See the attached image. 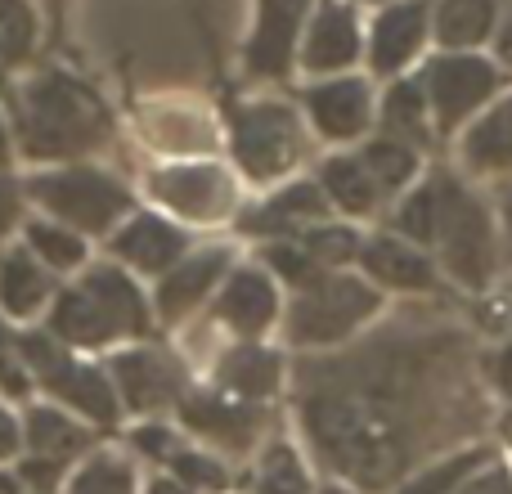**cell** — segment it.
<instances>
[{"label":"cell","mask_w":512,"mask_h":494,"mask_svg":"<svg viewBox=\"0 0 512 494\" xmlns=\"http://www.w3.org/2000/svg\"><path fill=\"white\" fill-rule=\"evenodd\" d=\"M185 432H194L198 441H207L221 454H252L261 445L265 427H270V409L252 405V400H234L225 391H194L176 405Z\"/></svg>","instance_id":"4fadbf2b"},{"label":"cell","mask_w":512,"mask_h":494,"mask_svg":"<svg viewBox=\"0 0 512 494\" xmlns=\"http://www.w3.org/2000/svg\"><path fill=\"white\" fill-rule=\"evenodd\" d=\"M23 234H27V252H32L50 274L86 270V239H81L77 230L50 221V216H36V221L23 225Z\"/></svg>","instance_id":"f546056e"},{"label":"cell","mask_w":512,"mask_h":494,"mask_svg":"<svg viewBox=\"0 0 512 494\" xmlns=\"http://www.w3.org/2000/svg\"><path fill=\"white\" fill-rule=\"evenodd\" d=\"M423 95L432 108L436 140H459L499 95H504V68L481 50H436L423 59Z\"/></svg>","instance_id":"52a82bcc"},{"label":"cell","mask_w":512,"mask_h":494,"mask_svg":"<svg viewBox=\"0 0 512 494\" xmlns=\"http://www.w3.org/2000/svg\"><path fill=\"white\" fill-rule=\"evenodd\" d=\"M301 108H306L310 131L333 149L346 144H364L378 122V86L360 72H342V77H315L301 90Z\"/></svg>","instance_id":"9c48e42d"},{"label":"cell","mask_w":512,"mask_h":494,"mask_svg":"<svg viewBox=\"0 0 512 494\" xmlns=\"http://www.w3.org/2000/svg\"><path fill=\"white\" fill-rule=\"evenodd\" d=\"M54 297V274L36 261L27 247H9L0 256V315L32 319Z\"/></svg>","instance_id":"4316f807"},{"label":"cell","mask_w":512,"mask_h":494,"mask_svg":"<svg viewBox=\"0 0 512 494\" xmlns=\"http://www.w3.org/2000/svg\"><path fill=\"white\" fill-rule=\"evenodd\" d=\"M63 9H68V0H45V14H50V32L54 36L63 32Z\"/></svg>","instance_id":"c3c4849f"},{"label":"cell","mask_w":512,"mask_h":494,"mask_svg":"<svg viewBox=\"0 0 512 494\" xmlns=\"http://www.w3.org/2000/svg\"><path fill=\"white\" fill-rule=\"evenodd\" d=\"M149 194L176 216L198 225L225 221L239 207V189L234 176L221 162H171V167L149 171Z\"/></svg>","instance_id":"7c38bea8"},{"label":"cell","mask_w":512,"mask_h":494,"mask_svg":"<svg viewBox=\"0 0 512 494\" xmlns=\"http://www.w3.org/2000/svg\"><path fill=\"white\" fill-rule=\"evenodd\" d=\"M490 59L504 68V77H512V5H508V14H504V23H499V32H495V45H490Z\"/></svg>","instance_id":"ee69618b"},{"label":"cell","mask_w":512,"mask_h":494,"mask_svg":"<svg viewBox=\"0 0 512 494\" xmlns=\"http://www.w3.org/2000/svg\"><path fill=\"white\" fill-rule=\"evenodd\" d=\"M364 63V23L351 0H315L297 45V68L315 77H342Z\"/></svg>","instance_id":"5bb4252c"},{"label":"cell","mask_w":512,"mask_h":494,"mask_svg":"<svg viewBox=\"0 0 512 494\" xmlns=\"http://www.w3.org/2000/svg\"><path fill=\"white\" fill-rule=\"evenodd\" d=\"M436 207H441V198H436V176L427 171L414 189H405V194L396 198V207H391V234H400V239H409V243H418V247L432 252Z\"/></svg>","instance_id":"1f68e13d"},{"label":"cell","mask_w":512,"mask_h":494,"mask_svg":"<svg viewBox=\"0 0 512 494\" xmlns=\"http://www.w3.org/2000/svg\"><path fill=\"white\" fill-rule=\"evenodd\" d=\"M95 445V432L77 418H68L59 405H32L23 418V450L32 459H50L59 468H68L72 459L90 454Z\"/></svg>","instance_id":"484cf974"},{"label":"cell","mask_w":512,"mask_h":494,"mask_svg":"<svg viewBox=\"0 0 512 494\" xmlns=\"http://www.w3.org/2000/svg\"><path fill=\"white\" fill-rule=\"evenodd\" d=\"M486 463H490L486 445H463V450L445 454V459H432L427 468L396 481V494H454L468 477H477Z\"/></svg>","instance_id":"f1b7e54d"},{"label":"cell","mask_w":512,"mask_h":494,"mask_svg":"<svg viewBox=\"0 0 512 494\" xmlns=\"http://www.w3.org/2000/svg\"><path fill=\"white\" fill-rule=\"evenodd\" d=\"M18 351H23V364L32 373V382H41L59 405H68L72 414H81L95 427H117L122 418V400H117V387L108 378V369L90 360H77L68 346H59L50 333H18Z\"/></svg>","instance_id":"ba28073f"},{"label":"cell","mask_w":512,"mask_h":494,"mask_svg":"<svg viewBox=\"0 0 512 494\" xmlns=\"http://www.w3.org/2000/svg\"><path fill=\"white\" fill-rule=\"evenodd\" d=\"M108 378L117 387V400L131 414H162L176 409L189 396V369L167 351V346H131L108 360Z\"/></svg>","instance_id":"30bf717a"},{"label":"cell","mask_w":512,"mask_h":494,"mask_svg":"<svg viewBox=\"0 0 512 494\" xmlns=\"http://www.w3.org/2000/svg\"><path fill=\"white\" fill-rule=\"evenodd\" d=\"M495 216H499V239H504V256H512V185L499 189Z\"/></svg>","instance_id":"f6af8a7d"},{"label":"cell","mask_w":512,"mask_h":494,"mask_svg":"<svg viewBox=\"0 0 512 494\" xmlns=\"http://www.w3.org/2000/svg\"><path fill=\"white\" fill-rule=\"evenodd\" d=\"M508 297H512V283H508Z\"/></svg>","instance_id":"f5cc1de1"},{"label":"cell","mask_w":512,"mask_h":494,"mask_svg":"<svg viewBox=\"0 0 512 494\" xmlns=\"http://www.w3.org/2000/svg\"><path fill=\"white\" fill-rule=\"evenodd\" d=\"M23 203H27V189L18 185L14 176L0 171V243L18 230V221H23Z\"/></svg>","instance_id":"ab89813d"},{"label":"cell","mask_w":512,"mask_h":494,"mask_svg":"<svg viewBox=\"0 0 512 494\" xmlns=\"http://www.w3.org/2000/svg\"><path fill=\"white\" fill-rule=\"evenodd\" d=\"M23 454V427L14 423L9 409H0V463H14Z\"/></svg>","instance_id":"7bdbcfd3"},{"label":"cell","mask_w":512,"mask_h":494,"mask_svg":"<svg viewBox=\"0 0 512 494\" xmlns=\"http://www.w3.org/2000/svg\"><path fill=\"white\" fill-rule=\"evenodd\" d=\"M9 162V126H5V117H0V167Z\"/></svg>","instance_id":"f907efd6"},{"label":"cell","mask_w":512,"mask_h":494,"mask_svg":"<svg viewBox=\"0 0 512 494\" xmlns=\"http://www.w3.org/2000/svg\"><path fill=\"white\" fill-rule=\"evenodd\" d=\"M432 45V0H391L364 27V63L373 77H405Z\"/></svg>","instance_id":"8fae6325"},{"label":"cell","mask_w":512,"mask_h":494,"mask_svg":"<svg viewBox=\"0 0 512 494\" xmlns=\"http://www.w3.org/2000/svg\"><path fill=\"white\" fill-rule=\"evenodd\" d=\"M256 494H315L292 445H283V441L265 445L261 468H256Z\"/></svg>","instance_id":"8d00e7d4"},{"label":"cell","mask_w":512,"mask_h":494,"mask_svg":"<svg viewBox=\"0 0 512 494\" xmlns=\"http://www.w3.org/2000/svg\"><path fill=\"white\" fill-rule=\"evenodd\" d=\"M144 494H194V490H185L176 477H153L149 486H144Z\"/></svg>","instance_id":"bcb514c9"},{"label":"cell","mask_w":512,"mask_h":494,"mask_svg":"<svg viewBox=\"0 0 512 494\" xmlns=\"http://www.w3.org/2000/svg\"><path fill=\"white\" fill-rule=\"evenodd\" d=\"M0 494H45V490H32L14 477V472H0Z\"/></svg>","instance_id":"7dc6e473"},{"label":"cell","mask_w":512,"mask_h":494,"mask_svg":"<svg viewBox=\"0 0 512 494\" xmlns=\"http://www.w3.org/2000/svg\"><path fill=\"white\" fill-rule=\"evenodd\" d=\"M355 153H360V162L369 167V176H373V185L382 189V198H400L405 189H414L418 180L427 176L423 171V153L418 149H409V144H400V140H387V135H378L373 131L364 144H355Z\"/></svg>","instance_id":"83f0119b"},{"label":"cell","mask_w":512,"mask_h":494,"mask_svg":"<svg viewBox=\"0 0 512 494\" xmlns=\"http://www.w3.org/2000/svg\"><path fill=\"white\" fill-rule=\"evenodd\" d=\"M18 144L32 162H81L113 140V113L104 95L68 68H41L14 90Z\"/></svg>","instance_id":"6da1fadb"},{"label":"cell","mask_w":512,"mask_h":494,"mask_svg":"<svg viewBox=\"0 0 512 494\" xmlns=\"http://www.w3.org/2000/svg\"><path fill=\"white\" fill-rule=\"evenodd\" d=\"M432 176H436V198H441V207H436V239H432L436 265L463 292H486L499 279V265H504L495 203H486V194H477L463 171L441 167Z\"/></svg>","instance_id":"3957f363"},{"label":"cell","mask_w":512,"mask_h":494,"mask_svg":"<svg viewBox=\"0 0 512 494\" xmlns=\"http://www.w3.org/2000/svg\"><path fill=\"white\" fill-rule=\"evenodd\" d=\"M486 373H490V387H495L499 396L512 405V337H508L504 346H495V351H490Z\"/></svg>","instance_id":"b9f144b4"},{"label":"cell","mask_w":512,"mask_h":494,"mask_svg":"<svg viewBox=\"0 0 512 494\" xmlns=\"http://www.w3.org/2000/svg\"><path fill=\"white\" fill-rule=\"evenodd\" d=\"M512 0H432V41L441 50H486Z\"/></svg>","instance_id":"7402d4cb"},{"label":"cell","mask_w":512,"mask_h":494,"mask_svg":"<svg viewBox=\"0 0 512 494\" xmlns=\"http://www.w3.org/2000/svg\"><path fill=\"white\" fill-rule=\"evenodd\" d=\"M301 243H306V252L315 256L324 270H346V265H355V256H360V234L351 230L346 221H324V225H310V230L297 234Z\"/></svg>","instance_id":"d590c367"},{"label":"cell","mask_w":512,"mask_h":494,"mask_svg":"<svg viewBox=\"0 0 512 494\" xmlns=\"http://www.w3.org/2000/svg\"><path fill=\"white\" fill-rule=\"evenodd\" d=\"M382 310V292L373 288L364 274L328 270L315 283L292 292V301L283 306V337L301 351H324V346H342L360 333L364 324H373Z\"/></svg>","instance_id":"277c9868"},{"label":"cell","mask_w":512,"mask_h":494,"mask_svg":"<svg viewBox=\"0 0 512 494\" xmlns=\"http://www.w3.org/2000/svg\"><path fill=\"white\" fill-rule=\"evenodd\" d=\"M459 162L468 176H512V90L459 135Z\"/></svg>","instance_id":"603a6c76"},{"label":"cell","mask_w":512,"mask_h":494,"mask_svg":"<svg viewBox=\"0 0 512 494\" xmlns=\"http://www.w3.org/2000/svg\"><path fill=\"white\" fill-rule=\"evenodd\" d=\"M153 328V301L122 265H90L77 283L54 292L45 333L68 351H104L117 342H140Z\"/></svg>","instance_id":"7a4b0ae2"},{"label":"cell","mask_w":512,"mask_h":494,"mask_svg":"<svg viewBox=\"0 0 512 494\" xmlns=\"http://www.w3.org/2000/svg\"><path fill=\"white\" fill-rule=\"evenodd\" d=\"M108 247H113V256L122 261V270L162 279L180 256L194 252V234L180 221H167V216H158V212H131L113 230Z\"/></svg>","instance_id":"ffe728a7"},{"label":"cell","mask_w":512,"mask_h":494,"mask_svg":"<svg viewBox=\"0 0 512 494\" xmlns=\"http://www.w3.org/2000/svg\"><path fill=\"white\" fill-rule=\"evenodd\" d=\"M0 391L9 400H23L32 391V373H27L23 351H18V333L5 324V315H0Z\"/></svg>","instance_id":"74e56055"},{"label":"cell","mask_w":512,"mask_h":494,"mask_svg":"<svg viewBox=\"0 0 512 494\" xmlns=\"http://www.w3.org/2000/svg\"><path fill=\"white\" fill-rule=\"evenodd\" d=\"M230 270H234V247L230 243L194 247V252L180 256V261L158 279L153 315H158L162 324H180V319H189L207 297H216V288L225 283Z\"/></svg>","instance_id":"d6986e66"},{"label":"cell","mask_w":512,"mask_h":494,"mask_svg":"<svg viewBox=\"0 0 512 494\" xmlns=\"http://www.w3.org/2000/svg\"><path fill=\"white\" fill-rule=\"evenodd\" d=\"M225 122L234 167L252 185H279L306 158V117L288 99H234Z\"/></svg>","instance_id":"5b68a950"},{"label":"cell","mask_w":512,"mask_h":494,"mask_svg":"<svg viewBox=\"0 0 512 494\" xmlns=\"http://www.w3.org/2000/svg\"><path fill=\"white\" fill-rule=\"evenodd\" d=\"M212 315L221 328H230L239 342H261L283 319V292L265 265H234L225 283L216 288Z\"/></svg>","instance_id":"2e32d148"},{"label":"cell","mask_w":512,"mask_h":494,"mask_svg":"<svg viewBox=\"0 0 512 494\" xmlns=\"http://www.w3.org/2000/svg\"><path fill=\"white\" fill-rule=\"evenodd\" d=\"M315 0H256L252 32L243 41V72L252 81H283L297 68V45Z\"/></svg>","instance_id":"9a60e30c"},{"label":"cell","mask_w":512,"mask_h":494,"mask_svg":"<svg viewBox=\"0 0 512 494\" xmlns=\"http://www.w3.org/2000/svg\"><path fill=\"white\" fill-rule=\"evenodd\" d=\"M454 494H512V472L504 463H486L477 477H468Z\"/></svg>","instance_id":"60d3db41"},{"label":"cell","mask_w":512,"mask_h":494,"mask_svg":"<svg viewBox=\"0 0 512 494\" xmlns=\"http://www.w3.org/2000/svg\"><path fill=\"white\" fill-rule=\"evenodd\" d=\"M131 445H135V454H144V459H153V463H162V468H167V459L185 441H180L176 427H167V423H140L131 432Z\"/></svg>","instance_id":"f35d334b"},{"label":"cell","mask_w":512,"mask_h":494,"mask_svg":"<svg viewBox=\"0 0 512 494\" xmlns=\"http://www.w3.org/2000/svg\"><path fill=\"white\" fill-rule=\"evenodd\" d=\"M27 198L50 212V221L86 234H113L126 216L135 212V194L122 176L108 167H90V162H68L45 176H32Z\"/></svg>","instance_id":"8992f818"},{"label":"cell","mask_w":512,"mask_h":494,"mask_svg":"<svg viewBox=\"0 0 512 494\" xmlns=\"http://www.w3.org/2000/svg\"><path fill=\"white\" fill-rule=\"evenodd\" d=\"M167 477H176L185 490L194 494H225L230 490V468L221 454L203 450V445H180L167 459Z\"/></svg>","instance_id":"d6a6232c"},{"label":"cell","mask_w":512,"mask_h":494,"mask_svg":"<svg viewBox=\"0 0 512 494\" xmlns=\"http://www.w3.org/2000/svg\"><path fill=\"white\" fill-rule=\"evenodd\" d=\"M373 131L387 135V140H400L409 149H432L436 144V126H432V108H427L423 81L418 77H396L387 90L378 95V122Z\"/></svg>","instance_id":"d4e9b609"},{"label":"cell","mask_w":512,"mask_h":494,"mask_svg":"<svg viewBox=\"0 0 512 494\" xmlns=\"http://www.w3.org/2000/svg\"><path fill=\"white\" fill-rule=\"evenodd\" d=\"M315 180H319V189H324V198L333 203L337 216L369 221V216H378L382 207H387V198H382V189L373 185L369 167L360 162L355 149H333L324 162H319Z\"/></svg>","instance_id":"cb8c5ba5"},{"label":"cell","mask_w":512,"mask_h":494,"mask_svg":"<svg viewBox=\"0 0 512 494\" xmlns=\"http://www.w3.org/2000/svg\"><path fill=\"white\" fill-rule=\"evenodd\" d=\"M41 45V14L32 0H0V77L32 63Z\"/></svg>","instance_id":"4dcf8cb0"},{"label":"cell","mask_w":512,"mask_h":494,"mask_svg":"<svg viewBox=\"0 0 512 494\" xmlns=\"http://www.w3.org/2000/svg\"><path fill=\"white\" fill-rule=\"evenodd\" d=\"M351 5H373V9H382V5H391V0H351Z\"/></svg>","instance_id":"816d5d0a"},{"label":"cell","mask_w":512,"mask_h":494,"mask_svg":"<svg viewBox=\"0 0 512 494\" xmlns=\"http://www.w3.org/2000/svg\"><path fill=\"white\" fill-rule=\"evenodd\" d=\"M315 494H369V490H360V486H346V481H324Z\"/></svg>","instance_id":"681fc988"},{"label":"cell","mask_w":512,"mask_h":494,"mask_svg":"<svg viewBox=\"0 0 512 494\" xmlns=\"http://www.w3.org/2000/svg\"><path fill=\"white\" fill-rule=\"evenodd\" d=\"M360 274L378 292H405V297H432L445 288V274L427 247L400 239V234H369L355 256Z\"/></svg>","instance_id":"e0dca14e"},{"label":"cell","mask_w":512,"mask_h":494,"mask_svg":"<svg viewBox=\"0 0 512 494\" xmlns=\"http://www.w3.org/2000/svg\"><path fill=\"white\" fill-rule=\"evenodd\" d=\"M261 265L274 274V283H288L292 292L306 288V283H315L319 274H328L324 265H319L315 256L306 252V243H301V239H274V243H261Z\"/></svg>","instance_id":"e575fe53"},{"label":"cell","mask_w":512,"mask_h":494,"mask_svg":"<svg viewBox=\"0 0 512 494\" xmlns=\"http://www.w3.org/2000/svg\"><path fill=\"white\" fill-rule=\"evenodd\" d=\"M333 203L324 198L315 176H301V180H283L274 194H265L261 203H252L248 212L239 216V234L248 239H261V243H274V239H297L301 230L310 225H324L333 221Z\"/></svg>","instance_id":"ac0fdd59"},{"label":"cell","mask_w":512,"mask_h":494,"mask_svg":"<svg viewBox=\"0 0 512 494\" xmlns=\"http://www.w3.org/2000/svg\"><path fill=\"white\" fill-rule=\"evenodd\" d=\"M283 387V355L265 342H234L216 360V391L234 400H252L265 405L270 396H279Z\"/></svg>","instance_id":"44dd1931"},{"label":"cell","mask_w":512,"mask_h":494,"mask_svg":"<svg viewBox=\"0 0 512 494\" xmlns=\"http://www.w3.org/2000/svg\"><path fill=\"white\" fill-rule=\"evenodd\" d=\"M68 494H140L135 468L117 454H90L68 481Z\"/></svg>","instance_id":"836d02e7"}]
</instances>
